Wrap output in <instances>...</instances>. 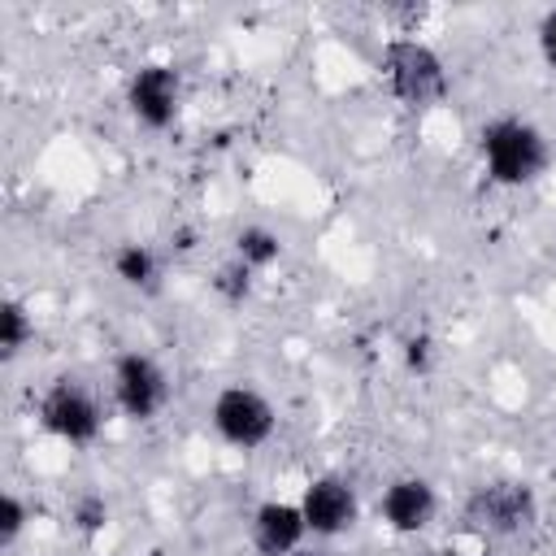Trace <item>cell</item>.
<instances>
[{"instance_id":"cell-1","label":"cell","mask_w":556,"mask_h":556,"mask_svg":"<svg viewBox=\"0 0 556 556\" xmlns=\"http://www.w3.org/2000/svg\"><path fill=\"white\" fill-rule=\"evenodd\" d=\"M478 152L486 165V178L500 187H526L547 169V139L534 122L517 117V113H500L491 122H482L478 130Z\"/></svg>"},{"instance_id":"cell-15","label":"cell","mask_w":556,"mask_h":556,"mask_svg":"<svg viewBox=\"0 0 556 556\" xmlns=\"http://www.w3.org/2000/svg\"><path fill=\"white\" fill-rule=\"evenodd\" d=\"M70 521H74L78 534L96 539V534L109 526V500H104L100 491H83V495L74 500V508H70Z\"/></svg>"},{"instance_id":"cell-17","label":"cell","mask_w":556,"mask_h":556,"mask_svg":"<svg viewBox=\"0 0 556 556\" xmlns=\"http://www.w3.org/2000/svg\"><path fill=\"white\" fill-rule=\"evenodd\" d=\"M26 521H30L26 500L13 495V491H4L0 495V547H13L22 539V530H26Z\"/></svg>"},{"instance_id":"cell-5","label":"cell","mask_w":556,"mask_h":556,"mask_svg":"<svg viewBox=\"0 0 556 556\" xmlns=\"http://www.w3.org/2000/svg\"><path fill=\"white\" fill-rule=\"evenodd\" d=\"M465 517L486 534H521L539 521V495L521 478H495L469 491Z\"/></svg>"},{"instance_id":"cell-18","label":"cell","mask_w":556,"mask_h":556,"mask_svg":"<svg viewBox=\"0 0 556 556\" xmlns=\"http://www.w3.org/2000/svg\"><path fill=\"white\" fill-rule=\"evenodd\" d=\"M534 39H539V56H543V65H547V70H556V4L539 17Z\"/></svg>"},{"instance_id":"cell-19","label":"cell","mask_w":556,"mask_h":556,"mask_svg":"<svg viewBox=\"0 0 556 556\" xmlns=\"http://www.w3.org/2000/svg\"><path fill=\"white\" fill-rule=\"evenodd\" d=\"M169 243H174L178 252H191V248H195V230H191V226H178V230L169 235Z\"/></svg>"},{"instance_id":"cell-16","label":"cell","mask_w":556,"mask_h":556,"mask_svg":"<svg viewBox=\"0 0 556 556\" xmlns=\"http://www.w3.org/2000/svg\"><path fill=\"white\" fill-rule=\"evenodd\" d=\"M400 361H404V369H408V374L426 378V374H434L439 348H434V339H430L426 330H417V334H408V339L400 343Z\"/></svg>"},{"instance_id":"cell-6","label":"cell","mask_w":556,"mask_h":556,"mask_svg":"<svg viewBox=\"0 0 556 556\" xmlns=\"http://www.w3.org/2000/svg\"><path fill=\"white\" fill-rule=\"evenodd\" d=\"M126 109L143 130H169L182 109V74L169 61H143L126 78Z\"/></svg>"},{"instance_id":"cell-10","label":"cell","mask_w":556,"mask_h":556,"mask_svg":"<svg viewBox=\"0 0 556 556\" xmlns=\"http://www.w3.org/2000/svg\"><path fill=\"white\" fill-rule=\"evenodd\" d=\"M308 526L300 513V500H265L252 513V547L261 556H291L304 543Z\"/></svg>"},{"instance_id":"cell-11","label":"cell","mask_w":556,"mask_h":556,"mask_svg":"<svg viewBox=\"0 0 556 556\" xmlns=\"http://www.w3.org/2000/svg\"><path fill=\"white\" fill-rule=\"evenodd\" d=\"M109 269H113V278H117L122 287H130V291H152L156 278H161V256H156L148 243L126 239V243L113 248Z\"/></svg>"},{"instance_id":"cell-3","label":"cell","mask_w":556,"mask_h":556,"mask_svg":"<svg viewBox=\"0 0 556 556\" xmlns=\"http://www.w3.org/2000/svg\"><path fill=\"white\" fill-rule=\"evenodd\" d=\"M208 421H213L217 439L230 443V447H239V452L265 447V443L274 439V430H278L274 404H269L256 387H248V382L222 387V391L213 395V404H208Z\"/></svg>"},{"instance_id":"cell-14","label":"cell","mask_w":556,"mask_h":556,"mask_svg":"<svg viewBox=\"0 0 556 556\" xmlns=\"http://www.w3.org/2000/svg\"><path fill=\"white\" fill-rule=\"evenodd\" d=\"M252 287H256V274H252L243 261H235V256H230V261L217 269V278H213V291H217L230 308H239V304L252 295Z\"/></svg>"},{"instance_id":"cell-13","label":"cell","mask_w":556,"mask_h":556,"mask_svg":"<svg viewBox=\"0 0 556 556\" xmlns=\"http://www.w3.org/2000/svg\"><path fill=\"white\" fill-rule=\"evenodd\" d=\"M30 339H35V317H30V308L9 295V300L0 304V356H4V361H17Z\"/></svg>"},{"instance_id":"cell-12","label":"cell","mask_w":556,"mask_h":556,"mask_svg":"<svg viewBox=\"0 0 556 556\" xmlns=\"http://www.w3.org/2000/svg\"><path fill=\"white\" fill-rule=\"evenodd\" d=\"M278 256H282V239L269 226H243L235 235V261H243L252 274L278 265Z\"/></svg>"},{"instance_id":"cell-4","label":"cell","mask_w":556,"mask_h":556,"mask_svg":"<svg viewBox=\"0 0 556 556\" xmlns=\"http://www.w3.org/2000/svg\"><path fill=\"white\" fill-rule=\"evenodd\" d=\"M39 426L52 439L70 443V447H87V443L100 439L104 413H100V400L91 395V387L65 374V378H52L43 387V395H39Z\"/></svg>"},{"instance_id":"cell-8","label":"cell","mask_w":556,"mask_h":556,"mask_svg":"<svg viewBox=\"0 0 556 556\" xmlns=\"http://www.w3.org/2000/svg\"><path fill=\"white\" fill-rule=\"evenodd\" d=\"M300 513H304V526L313 539H334V534H348L356 526L361 500H356V486L348 478L321 473L300 491Z\"/></svg>"},{"instance_id":"cell-2","label":"cell","mask_w":556,"mask_h":556,"mask_svg":"<svg viewBox=\"0 0 556 556\" xmlns=\"http://www.w3.org/2000/svg\"><path fill=\"white\" fill-rule=\"evenodd\" d=\"M382 78L391 96L408 109H434L447 100V87H452L443 56L417 35H395L382 43Z\"/></svg>"},{"instance_id":"cell-7","label":"cell","mask_w":556,"mask_h":556,"mask_svg":"<svg viewBox=\"0 0 556 556\" xmlns=\"http://www.w3.org/2000/svg\"><path fill=\"white\" fill-rule=\"evenodd\" d=\"M113 404L130 421H152L169 404V374L148 352H122L113 361Z\"/></svg>"},{"instance_id":"cell-20","label":"cell","mask_w":556,"mask_h":556,"mask_svg":"<svg viewBox=\"0 0 556 556\" xmlns=\"http://www.w3.org/2000/svg\"><path fill=\"white\" fill-rule=\"evenodd\" d=\"M426 556H465L460 547H434V552H426Z\"/></svg>"},{"instance_id":"cell-9","label":"cell","mask_w":556,"mask_h":556,"mask_svg":"<svg viewBox=\"0 0 556 556\" xmlns=\"http://www.w3.org/2000/svg\"><path fill=\"white\" fill-rule=\"evenodd\" d=\"M434 513H439V491H434L426 478H417V473L391 478V482L382 486V495H378V517H382V526L395 530V534H417V530H426V526L434 521Z\"/></svg>"}]
</instances>
